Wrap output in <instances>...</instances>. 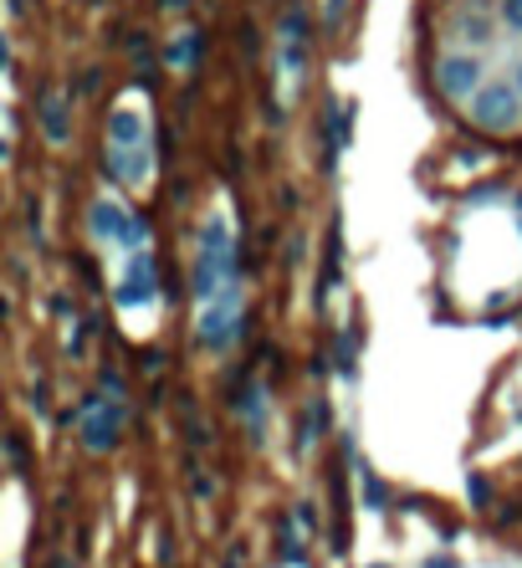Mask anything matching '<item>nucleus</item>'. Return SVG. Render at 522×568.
Masks as SVG:
<instances>
[]
</instances>
